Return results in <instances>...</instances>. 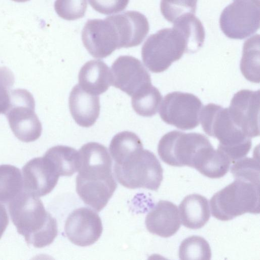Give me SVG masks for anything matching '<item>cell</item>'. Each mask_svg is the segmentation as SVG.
I'll list each match as a JSON object with an SVG mask.
<instances>
[{"label": "cell", "mask_w": 260, "mask_h": 260, "mask_svg": "<svg viewBox=\"0 0 260 260\" xmlns=\"http://www.w3.org/2000/svg\"><path fill=\"white\" fill-rule=\"evenodd\" d=\"M9 210L18 233L28 245L43 248L51 244L57 236L56 221L38 197L22 191L9 202Z\"/></svg>", "instance_id": "cell-1"}, {"label": "cell", "mask_w": 260, "mask_h": 260, "mask_svg": "<svg viewBox=\"0 0 260 260\" xmlns=\"http://www.w3.org/2000/svg\"><path fill=\"white\" fill-rule=\"evenodd\" d=\"M200 119L204 132L219 142L217 149L232 164L245 157L251 147V141L232 121L228 109L209 104L202 109Z\"/></svg>", "instance_id": "cell-2"}, {"label": "cell", "mask_w": 260, "mask_h": 260, "mask_svg": "<svg viewBox=\"0 0 260 260\" xmlns=\"http://www.w3.org/2000/svg\"><path fill=\"white\" fill-rule=\"evenodd\" d=\"M210 205L212 216L221 221H228L247 213L258 214L259 185L235 179L212 196Z\"/></svg>", "instance_id": "cell-3"}, {"label": "cell", "mask_w": 260, "mask_h": 260, "mask_svg": "<svg viewBox=\"0 0 260 260\" xmlns=\"http://www.w3.org/2000/svg\"><path fill=\"white\" fill-rule=\"evenodd\" d=\"M184 53H188L186 41L181 32L173 27L161 29L150 35L141 50L144 64L155 73L168 69Z\"/></svg>", "instance_id": "cell-4"}, {"label": "cell", "mask_w": 260, "mask_h": 260, "mask_svg": "<svg viewBox=\"0 0 260 260\" xmlns=\"http://www.w3.org/2000/svg\"><path fill=\"white\" fill-rule=\"evenodd\" d=\"M118 182L130 189L147 188L156 191L163 179V169L153 153L142 149L121 165L114 164Z\"/></svg>", "instance_id": "cell-5"}, {"label": "cell", "mask_w": 260, "mask_h": 260, "mask_svg": "<svg viewBox=\"0 0 260 260\" xmlns=\"http://www.w3.org/2000/svg\"><path fill=\"white\" fill-rule=\"evenodd\" d=\"M211 145L209 139L201 134L173 131L160 139L157 152L160 159L170 166L193 168L197 158Z\"/></svg>", "instance_id": "cell-6"}, {"label": "cell", "mask_w": 260, "mask_h": 260, "mask_svg": "<svg viewBox=\"0 0 260 260\" xmlns=\"http://www.w3.org/2000/svg\"><path fill=\"white\" fill-rule=\"evenodd\" d=\"M35 102L27 90L11 91L10 102L5 114L15 136L24 142L37 140L42 133V125L35 112Z\"/></svg>", "instance_id": "cell-7"}, {"label": "cell", "mask_w": 260, "mask_h": 260, "mask_svg": "<svg viewBox=\"0 0 260 260\" xmlns=\"http://www.w3.org/2000/svg\"><path fill=\"white\" fill-rule=\"evenodd\" d=\"M220 27L233 39H243L255 32L260 24L259 0H234L222 12Z\"/></svg>", "instance_id": "cell-8"}, {"label": "cell", "mask_w": 260, "mask_h": 260, "mask_svg": "<svg viewBox=\"0 0 260 260\" xmlns=\"http://www.w3.org/2000/svg\"><path fill=\"white\" fill-rule=\"evenodd\" d=\"M202 103L196 95L179 91L167 94L160 105L159 115L166 123L182 130L198 126Z\"/></svg>", "instance_id": "cell-9"}, {"label": "cell", "mask_w": 260, "mask_h": 260, "mask_svg": "<svg viewBox=\"0 0 260 260\" xmlns=\"http://www.w3.org/2000/svg\"><path fill=\"white\" fill-rule=\"evenodd\" d=\"M259 90H240L228 108L233 123L250 138L259 135Z\"/></svg>", "instance_id": "cell-10"}, {"label": "cell", "mask_w": 260, "mask_h": 260, "mask_svg": "<svg viewBox=\"0 0 260 260\" xmlns=\"http://www.w3.org/2000/svg\"><path fill=\"white\" fill-rule=\"evenodd\" d=\"M83 44L93 57L103 58L119 49L116 29L108 17L88 20L82 31Z\"/></svg>", "instance_id": "cell-11"}, {"label": "cell", "mask_w": 260, "mask_h": 260, "mask_svg": "<svg viewBox=\"0 0 260 260\" xmlns=\"http://www.w3.org/2000/svg\"><path fill=\"white\" fill-rule=\"evenodd\" d=\"M110 71L111 85L131 96L151 84L150 74L143 64L130 55L118 57Z\"/></svg>", "instance_id": "cell-12"}, {"label": "cell", "mask_w": 260, "mask_h": 260, "mask_svg": "<svg viewBox=\"0 0 260 260\" xmlns=\"http://www.w3.org/2000/svg\"><path fill=\"white\" fill-rule=\"evenodd\" d=\"M103 225L99 215L90 209L82 207L74 210L68 217L64 232L75 245L87 246L100 238Z\"/></svg>", "instance_id": "cell-13"}, {"label": "cell", "mask_w": 260, "mask_h": 260, "mask_svg": "<svg viewBox=\"0 0 260 260\" xmlns=\"http://www.w3.org/2000/svg\"><path fill=\"white\" fill-rule=\"evenodd\" d=\"M112 161L107 148L96 142L83 145L78 151L76 177L91 181L113 178Z\"/></svg>", "instance_id": "cell-14"}, {"label": "cell", "mask_w": 260, "mask_h": 260, "mask_svg": "<svg viewBox=\"0 0 260 260\" xmlns=\"http://www.w3.org/2000/svg\"><path fill=\"white\" fill-rule=\"evenodd\" d=\"M22 171L24 191L38 197L50 193L59 177L51 162L44 156L28 161Z\"/></svg>", "instance_id": "cell-15"}, {"label": "cell", "mask_w": 260, "mask_h": 260, "mask_svg": "<svg viewBox=\"0 0 260 260\" xmlns=\"http://www.w3.org/2000/svg\"><path fill=\"white\" fill-rule=\"evenodd\" d=\"M119 40V48H129L140 45L149 30V22L142 13L128 11L109 16Z\"/></svg>", "instance_id": "cell-16"}, {"label": "cell", "mask_w": 260, "mask_h": 260, "mask_svg": "<svg viewBox=\"0 0 260 260\" xmlns=\"http://www.w3.org/2000/svg\"><path fill=\"white\" fill-rule=\"evenodd\" d=\"M145 224L152 234L163 238L174 235L181 225L178 207L170 201H159L147 214Z\"/></svg>", "instance_id": "cell-17"}, {"label": "cell", "mask_w": 260, "mask_h": 260, "mask_svg": "<svg viewBox=\"0 0 260 260\" xmlns=\"http://www.w3.org/2000/svg\"><path fill=\"white\" fill-rule=\"evenodd\" d=\"M69 106L72 117L80 126L89 127L94 124L99 117V97L85 91L78 84L70 92Z\"/></svg>", "instance_id": "cell-18"}, {"label": "cell", "mask_w": 260, "mask_h": 260, "mask_svg": "<svg viewBox=\"0 0 260 260\" xmlns=\"http://www.w3.org/2000/svg\"><path fill=\"white\" fill-rule=\"evenodd\" d=\"M76 191L84 203L97 212L107 204L117 188L114 178L98 181H88L76 178Z\"/></svg>", "instance_id": "cell-19"}, {"label": "cell", "mask_w": 260, "mask_h": 260, "mask_svg": "<svg viewBox=\"0 0 260 260\" xmlns=\"http://www.w3.org/2000/svg\"><path fill=\"white\" fill-rule=\"evenodd\" d=\"M78 81L85 91L95 95L101 94L111 85V71L102 60H89L81 68Z\"/></svg>", "instance_id": "cell-20"}, {"label": "cell", "mask_w": 260, "mask_h": 260, "mask_svg": "<svg viewBox=\"0 0 260 260\" xmlns=\"http://www.w3.org/2000/svg\"><path fill=\"white\" fill-rule=\"evenodd\" d=\"M179 209L180 221L188 229L196 230L203 227L210 217L208 201L199 194L186 196L180 203Z\"/></svg>", "instance_id": "cell-21"}, {"label": "cell", "mask_w": 260, "mask_h": 260, "mask_svg": "<svg viewBox=\"0 0 260 260\" xmlns=\"http://www.w3.org/2000/svg\"><path fill=\"white\" fill-rule=\"evenodd\" d=\"M142 149L143 144L140 138L129 131L116 134L109 145L110 154L117 165L126 162Z\"/></svg>", "instance_id": "cell-22"}, {"label": "cell", "mask_w": 260, "mask_h": 260, "mask_svg": "<svg viewBox=\"0 0 260 260\" xmlns=\"http://www.w3.org/2000/svg\"><path fill=\"white\" fill-rule=\"evenodd\" d=\"M232 164L229 158L221 151L213 146L206 150L194 165V168L204 176L219 178L229 171Z\"/></svg>", "instance_id": "cell-23"}, {"label": "cell", "mask_w": 260, "mask_h": 260, "mask_svg": "<svg viewBox=\"0 0 260 260\" xmlns=\"http://www.w3.org/2000/svg\"><path fill=\"white\" fill-rule=\"evenodd\" d=\"M44 156L51 162L59 176H70L77 171L78 152L72 147L53 146L46 152Z\"/></svg>", "instance_id": "cell-24"}, {"label": "cell", "mask_w": 260, "mask_h": 260, "mask_svg": "<svg viewBox=\"0 0 260 260\" xmlns=\"http://www.w3.org/2000/svg\"><path fill=\"white\" fill-rule=\"evenodd\" d=\"M173 23V27L185 38L188 53H194L201 48L205 39V30L202 22L194 14L185 15Z\"/></svg>", "instance_id": "cell-25"}, {"label": "cell", "mask_w": 260, "mask_h": 260, "mask_svg": "<svg viewBox=\"0 0 260 260\" xmlns=\"http://www.w3.org/2000/svg\"><path fill=\"white\" fill-rule=\"evenodd\" d=\"M240 69L248 81L259 82V35L247 40L243 45Z\"/></svg>", "instance_id": "cell-26"}, {"label": "cell", "mask_w": 260, "mask_h": 260, "mask_svg": "<svg viewBox=\"0 0 260 260\" xmlns=\"http://www.w3.org/2000/svg\"><path fill=\"white\" fill-rule=\"evenodd\" d=\"M23 188L19 169L11 165H0V202L9 203L22 191Z\"/></svg>", "instance_id": "cell-27"}, {"label": "cell", "mask_w": 260, "mask_h": 260, "mask_svg": "<svg viewBox=\"0 0 260 260\" xmlns=\"http://www.w3.org/2000/svg\"><path fill=\"white\" fill-rule=\"evenodd\" d=\"M132 106L138 115L151 117L159 109L162 100L157 88L151 84L132 96Z\"/></svg>", "instance_id": "cell-28"}, {"label": "cell", "mask_w": 260, "mask_h": 260, "mask_svg": "<svg viewBox=\"0 0 260 260\" xmlns=\"http://www.w3.org/2000/svg\"><path fill=\"white\" fill-rule=\"evenodd\" d=\"M181 259L210 260L211 250L208 242L203 237L191 236L181 242L179 248Z\"/></svg>", "instance_id": "cell-29"}, {"label": "cell", "mask_w": 260, "mask_h": 260, "mask_svg": "<svg viewBox=\"0 0 260 260\" xmlns=\"http://www.w3.org/2000/svg\"><path fill=\"white\" fill-rule=\"evenodd\" d=\"M198 0H161L160 11L169 22H175L180 17L196 13Z\"/></svg>", "instance_id": "cell-30"}, {"label": "cell", "mask_w": 260, "mask_h": 260, "mask_svg": "<svg viewBox=\"0 0 260 260\" xmlns=\"http://www.w3.org/2000/svg\"><path fill=\"white\" fill-rule=\"evenodd\" d=\"M230 170L235 179L259 185V162L256 158L244 157L233 162Z\"/></svg>", "instance_id": "cell-31"}, {"label": "cell", "mask_w": 260, "mask_h": 260, "mask_svg": "<svg viewBox=\"0 0 260 260\" xmlns=\"http://www.w3.org/2000/svg\"><path fill=\"white\" fill-rule=\"evenodd\" d=\"M87 6V0H56L54 9L57 15L67 20L84 17Z\"/></svg>", "instance_id": "cell-32"}, {"label": "cell", "mask_w": 260, "mask_h": 260, "mask_svg": "<svg viewBox=\"0 0 260 260\" xmlns=\"http://www.w3.org/2000/svg\"><path fill=\"white\" fill-rule=\"evenodd\" d=\"M14 83L12 71L6 67H0V114L6 112L10 102L11 88Z\"/></svg>", "instance_id": "cell-33"}, {"label": "cell", "mask_w": 260, "mask_h": 260, "mask_svg": "<svg viewBox=\"0 0 260 260\" xmlns=\"http://www.w3.org/2000/svg\"><path fill=\"white\" fill-rule=\"evenodd\" d=\"M96 11L105 15L117 13L124 10L129 0H88Z\"/></svg>", "instance_id": "cell-34"}, {"label": "cell", "mask_w": 260, "mask_h": 260, "mask_svg": "<svg viewBox=\"0 0 260 260\" xmlns=\"http://www.w3.org/2000/svg\"><path fill=\"white\" fill-rule=\"evenodd\" d=\"M9 223V217L4 206L0 204V239Z\"/></svg>", "instance_id": "cell-35"}, {"label": "cell", "mask_w": 260, "mask_h": 260, "mask_svg": "<svg viewBox=\"0 0 260 260\" xmlns=\"http://www.w3.org/2000/svg\"><path fill=\"white\" fill-rule=\"evenodd\" d=\"M12 1H14L17 2H25L28 0H12Z\"/></svg>", "instance_id": "cell-36"}]
</instances>
